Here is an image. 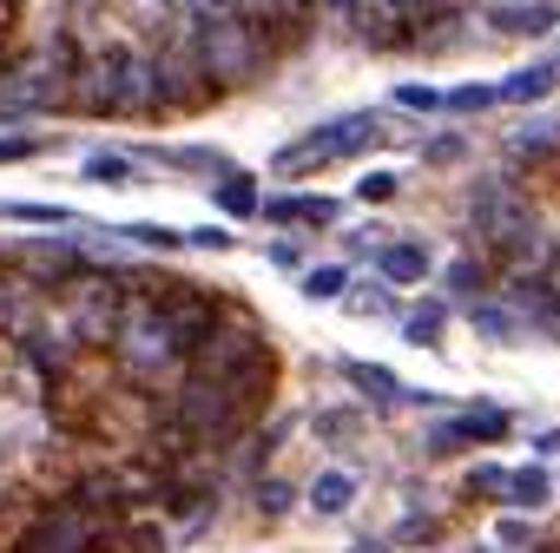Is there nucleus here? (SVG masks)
<instances>
[{
	"instance_id": "obj_1",
	"label": "nucleus",
	"mask_w": 560,
	"mask_h": 553,
	"mask_svg": "<svg viewBox=\"0 0 560 553\" xmlns=\"http://www.w3.org/2000/svg\"><path fill=\"white\" fill-rule=\"evenodd\" d=\"M185 47H191V60H198V73H205L211 93L250 86V80L264 73V60H270V34H264L257 21H244V14L198 21V34H191Z\"/></svg>"
},
{
	"instance_id": "obj_2",
	"label": "nucleus",
	"mask_w": 560,
	"mask_h": 553,
	"mask_svg": "<svg viewBox=\"0 0 560 553\" xmlns=\"http://www.w3.org/2000/svg\"><path fill=\"white\" fill-rule=\"evenodd\" d=\"M106 350H113V363H119L132 383H165V376L185 363V343H178V330H172V317H165L159 297H126L119 330H113Z\"/></svg>"
},
{
	"instance_id": "obj_3",
	"label": "nucleus",
	"mask_w": 560,
	"mask_h": 553,
	"mask_svg": "<svg viewBox=\"0 0 560 553\" xmlns=\"http://www.w3.org/2000/svg\"><path fill=\"white\" fill-rule=\"evenodd\" d=\"M73 40H47L21 60H8V73H0V119H27V113H54L67 93H73Z\"/></svg>"
},
{
	"instance_id": "obj_4",
	"label": "nucleus",
	"mask_w": 560,
	"mask_h": 553,
	"mask_svg": "<svg viewBox=\"0 0 560 553\" xmlns=\"http://www.w3.org/2000/svg\"><path fill=\"white\" fill-rule=\"evenodd\" d=\"M172 422H178V435H185V442L218 448V442H231V435L250 422V402H244L237 389L211 383V376H185V383H178V396H172Z\"/></svg>"
},
{
	"instance_id": "obj_5",
	"label": "nucleus",
	"mask_w": 560,
	"mask_h": 553,
	"mask_svg": "<svg viewBox=\"0 0 560 553\" xmlns=\"http://www.w3.org/2000/svg\"><path fill=\"white\" fill-rule=\"evenodd\" d=\"M106 540H113L106 514H93L86 501H47L8 553H100Z\"/></svg>"
},
{
	"instance_id": "obj_6",
	"label": "nucleus",
	"mask_w": 560,
	"mask_h": 553,
	"mask_svg": "<svg viewBox=\"0 0 560 553\" xmlns=\"http://www.w3.org/2000/svg\"><path fill=\"white\" fill-rule=\"evenodd\" d=\"M376 139H383V119H376V113H343V119L317 126L311 139L284 145L270 172H284V178H304L311 165H324V158H350V152H363V145H376Z\"/></svg>"
},
{
	"instance_id": "obj_7",
	"label": "nucleus",
	"mask_w": 560,
	"mask_h": 553,
	"mask_svg": "<svg viewBox=\"0 0 560 553\" xmlns=\"http://www.w3.org/2000/svg\"><path fill=\"white\" fill-rule=\"evenodd\" d=\"M119 73H126V47L86 54V60L73 67V93H67V106H80V113H119Z\"/></svg>"
},
{
	"instance_id": "obj_8",
	"label": "nucleus",
	"mask_w": 560,
	"mask_h": 553,
	"mask_svg": "<svg viewBox=\"0 0 560 553\" xmlns=\"http://www.w3.org/2000/svg\"><path fill=\"white\" fill-rule=\"evenodd\" d=\"M514 422H508V409H494V402H481V409H468L462 422H448L442 435H435V448H455V442H501Z\"/></svg>"
},
{
	"instance_id": "obj_9",
	"label": "nucleus",
	"mask_w": 560,
	"mask_h": 553,
	"mask_svg": "<svg viewBox=\"0 0 560 553\" xmlns=\"http://www.w3.org/2000/svg\"><path fill=\"white\" fill-rule=\"evenodd\" d=\"M501 34H547L553 21H560V8H547V0H508V8H494L488 14Z\"/></svg>"
},
{
	"instance_id": "obj_10",
	"label": "nucleus",
	"mask_w": 560,
	"mask_h": 553,
	"mask_svg": "<svg viewBox=\"0 0 560 553\" xmlns=\"http://www.w3.org/2000/svg\"><path fill=\"white\" fill-rule=\"evenodd\" d=\"M376 270H383V284H422V276H429V250L422 244H383Z\"/></svg>"
},
{
	"instance_id": "obj_11",
	"label": "nucleus",
	"mask_w": 560,
	"mask_h": 553,
	"mask_svg": "<svg viewBox=\"0 0 560 553\" xmlns=\"http://www.w3.org/2000/svg\"><path fill=\"white\" fill-rule=\"evenodd\" d=\"M270 224H330L337 217V198H270V204H257Z\"/></svg>"
},
{
	"instance_id": "obj_12",
	"label": "nucleus",
	"mask_w": 560,
	"mask_h": 553,
	"mask_svg": "<svg viewBox=\"0 0 560 553\" xmlns=\"http://www.w3.org/2000/svg\"><path fill=\"white\" fill-rule=\"evenodd\" d=\"M357 501V474H343V468H324L317 481H311V507L317 514H343Z\"/></svg>"
},
{
	"instance_id": "obj_13",
	"label": "nucleus",
	"mask_w": 560,
	"mask_h": 553,
	"mask_svg": "<svg viewBox=\"0 0 560 553\" xmlns=\"http://www.w3.org/2000/svg\"><path fill=\"white\" fill-rule=\"evenodd\" d=\"M211 191H218V211H224V217H250V211H257V178H250V172H224Z\"/></svg>"
},
{
	"instance_id": "obj_14",
	"label": "nucleus",
	"mask_w": 560,
	"mask_h": 553,
	"mask_svg": "<svg viewBox=\"0 0 560 553\" xmlns=\"http://www.w3.org/2000/svg\"><path fill=\"white\" fill-rule=\"evenodd\" d=\"M494 93H501V99H514V106L547 99V93H553V67H521V73H514V80H501Z\"/></svg>"
},
{
	"instance_id": "obj_15",
	"label": "nucleus",
	"mask_w": 560,
	"mask_h": 553,
	"mask_svg": "<svg viewBox=\"0 0 560 553\" xmlns=\"http://www.w3.org/2000/svg\"><path fill=\"white\" fill-rule=\"evenodd\" d=\"M343 376H350V383H357L370 402H396V396H402V383H396L389 369H370V363H343Z\"/></svg>"
},
{
	"instance_id": "obj_16",
	"label": "nucleus",
	"mask_w": 560,
	"mask_h": 553,
	"mask_svg": "<svg viewBox=\"0 0 560 553\" xmlns=\"http://www.w3.org/2000/svg\"><path fill=\"white\" fill-rule=\"evenodd\" d=\"M553 494V481H547V468L534 461V468H521V474H508V501H521V507H540Z\"/></svg>"
},
{
	"instance_id": "obj_17",
	"label": "nucleus",
	"mask_w": 560,
	"mask_h": 553,
	"mask_svg": "<svg viewBox=\"0 0 560 553\" xmlns=\"http://www.w3.org/2000/svg\"><path fill=\"white\" fill-rule=\"evenodd\" d=\"M508 145H514V152H553V145H560V119H527Z\"/></svg>"
},
{
	"instance_id": "obj_18",
	"label": "nucleus",
	"mask_w": 560,
	"mask_h": 553,
	"mask_svg": "<svg viewBox=\"0 0 560 553\" xmlns=\"http://www.w3.org/2000/svg\"><path fill=\"white\" fill-rule=\"evenodd\" d=\"M343 284H350V276H343V263H317V270H304V297H343Z\"/></svg>"
},
{
	"instance_id": "obj_19",
	"label": "nucleus",
	"mask_w": 560,
	"mask_h": 553,
	"mask_svg": "<svg viewBox=\"0 0 560 553\" xmlns=\"http://www.w3.org/2000/svg\"><path fill=\"white\" fill-rule=\"evenodd\" d=\"M494 99H501L494 86H455V93H442L448 113H481V106H494Z\"/></svg>"
},
{
	"instance_id": "obj_20",
	"label": "nucleus",
	"mask_w": 560,
	"mask_h": 553,
	"mask_svg": "<svg viewBox=\"0 0 560 553\" xmlns=\"http://www.w3.org/2000/svg\"><path fill=\"white\" fill-rule=\"evenodd\" d=\"M86 178H93V185H126V178H132V165H126V158H113V152H100V158H86Z\"/></svg>"
},
{
	"instance_id": "obj_21",
	"label": "nucleus",
	"mask_w": 560,
	"mask_h": 553,
	"mask_svg": "<svg viewBox=\"0 0 560 553\" xmlns=\"http://www.w3.org/2000/svg\"><path fill=\"white\" fill-rule=\"evenodd\" d=\"M402 337H409V343H435V337H442V304H429V310H416V317L402 323Z\"/></svg>"
},
{
	"instance_id": "obj_22",
	"label": "nucleus",
	"mask_w": 560,
	"mask_h": 553,
	"mask_svg": "<svg viewBox=\"0 0 560 553\" xmlns=\"http://www.w3.org/2000/svg\"><path fill=\"white\" fill-rule=\"evenodd\" d=\"M396 106H409V113H442V93H435V86H396Z\"/></svg>"
},
{
	"instance_id": "obj_23",
	"label": "nucleus",
	"mask_w": 560,
	"mask_h": 553,
	"mask_svg": "<svg viewBox=\"0 0 560 553\" xmlns=\"http://www.w3.org/2000/svg\"><path fill=\"white\" fill-rule=\"evenodd\" d=\"M291 501H298V494H291V481H257V507H264V514H284Z\"/></svg>"
},
{
	"instance_id": "obj_24",
	"label": "nucleus",
	"mask_w": 560,
	"mask_h": 553,
	"mask_svg": "<svg viewBox=\"0 0 560 553\" xmlns=\"http://www.w3.org/2000/svg\"><path fill=\"white\" fill-rule=\"evenodd\" d=\"M126 237H132V244H159V250H172V244H178V231H165V224H132Z\"/></svg>"
},
{
	"instance_id": "obj_25",
	"label": "nucleus",
	"mask_w": 560,
	"mask_h": 553,
	"mask_svg": "<svg viewBox=\"0 0 560 553\" xmlns=\"http://www.w3.org/2000/svg\"><path fill=\"white\" fill-rule=\"evenodd\" d=\"M34 152H40V139H27V132L0 139V165H14V158H34Z\"/></svg>"
},
{
	"instance_id": "obj_26",
	"label": "nucleus",
	"mask_w": 560,
	"mask_h": 553,
	"mask_svg": "<svg viewBox=\"0 0 560 553\" xmlns=\"http://www.w3.org/2000/svg\"><path fill=\"white\" fill-rule=\"evenodd\" d=\"M468 481H475V487H481V494H508V474H501V468H475V474H468Z\"/></svg>"
},
{
	"instance_id": "obj_27",
	"label": "nucleus",
	"mask_w": 560,
	"mask_h": 553,
	"mask_svg": "<svg viewBox=\"0 0 560 553\" xmlns=\"http://www.w3.org/2000/svg\"><path fill=\"white\" fill-rule=\"evenodd\" d=\"M389 191H396V178H389V172H376V178H363V198H370V204H383Z\"/></svg>"
},
{
	"instance_id": "obj_28",
	"label": "nucleus",
	"mask_w": 560,
	"mask_h": 553,
	"mask_svg": "<svg viewBox=\"0 0 560 553\" xmlns=\"http://www.w3.org/2000/svg\"><path fill=\"white\" fill-rule=\"evenodd\" d=\"M501 540H508V546H527V540H534V527H527V520H501Z\"/></svg>"
},
{
	"instance_id": "obj_29",
	"label": "nucleus",
	"mask_w": 560,
	"mask_h": 553,
	"mask_svg": "<svg viewBox=\"0 0 560 553\" xmlns=\"http://www.w3.org/2000/svg\"><path fill=\"white\" fill-rule=\"evenodd\" d=\"M448 284H455V291H475V284H481V270H475V263H455V270H448Z\"/></svg>"
},
{
	"instance_id": "obj_30",
	"label": "nucleus",
	"mask_w": 560,
	"mask_h": 553,
	"mask_svg": "<svg viewBox=\"0 0 560 553\" xmlns=\"http://www.w3.org/2000/svg\"><path fill=\"white\" fill-rule=\"evenodd\" d=\"M191 244H198V250H231V237H224V231H191Z\"/></svg>"
},
{
	"instance_id": "obj_31",
	"label": "nucleus",
	"mask_w": 560,
	"mask_h": 553,
	"mask_svg": "<svg viewBox=\"0 0 560 553\" xmlns=\"http://www.w3.org/2000/svg\"><path fill=\"white\" fill-rule=\"evenodd\" d=\"M357 553H389V546H357Z\"/></svg>"
}]
</instances>
